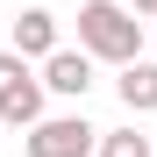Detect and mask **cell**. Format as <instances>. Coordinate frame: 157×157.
Listing matches in <instances>:
<instances>
[{"mask_svg": "<svg viewBox=\"0 0 157 157\" xmlns=\"http://www.w3.org/2000/svg\"><path fill=\"white\" fill-rule=\"evenodd\" d=\"M78 50L100 64H128V57H143V21L128 0H86L78 7Z\"/></svg>", "mask_w": 157, "mask_h": 157, "instance_id": "1", "label": "cell"}, {"mask_svg": "<svg viewBox=\"0 0 157 157\" xmlns=\"http://www.w3.org/2000/svg\"><path fill=\"white\" fill-rule=\"evenodd\" d=\"M43 114V71H29L21 50H0V128H29Z\"/></svg>", "mask_w": 157, "mask_h": 157, "instance_id": "2", "label": "cell"}, {"mask_svg": "<svg viewBox=\"0 0 157 157\" xmlns=\"http://www.w3.org/2000/svg\"><path fill=\"white\" fill-rule=\"evenodd\" d=\"M100 128L86 114H36L29 121V157H93Z\"/></svg>", "mask_w": 157, "mask_h": 157, "instance_id": "3", "label": "cell"}, {"mask_svg": "<svg viewBox=\"0 0 157 157\" xmlns=\"http://www.w3.org/2000/svg\"><path fill=\"white\" fill-rule=\"evenodd\" d=\"M43 93H64V100H86L93 93V57H86V50H50V57H43Z\"/></svg>", "mask_w": 157, "mask_h": 157, "instance_id": "4", "label": "cell"}, {"mask_svg": "<svg viewBox=\"0 0 157 157\" xmlns=\"http://www.w3.org/2000/svg\"><path fill=\"white\" fill-rule=\"evenodd\" d=\"M114 93H121L128 114H157V64H150V57H128L121 78H114Z\"/></svg>", "mask_w": 157, "mask_h": 157, "instance_id": "5", "label": "cell"}, {"mask_svg": "<svg viewBox=\"0 0 157 157\" xmlns=\"http://www.w3.org/2000/svg\"><path fill=\"white\" fill-rule=\"evenodd\" d=\"M14 50L21 57H50V50H57V14L50 7H21L14 14Z\"/></svg>", "mask_w": 157, "mask_h": 157, "instance_id": "6", "label": "cell"}, {"mask_svg": "<svg viewBox=\"0 0 157 157\" xmlns=\"http://www.w3.org/2000/svg\"><path fill=\"white\" fill-rule=\"evenodd\" d=\"M93 157H157V150H150V136H136V128H100Z\"/></svg>", "mask_w": 157, "mask_h": 157, "instance_id": "7", "label": "cell"}, {"mask_svg": "<svg viewBox=\"0 0 157 157\" xmlns=\"http://www.w3.org/2000/svg\"><path fill=\"white\" fill-rule=\"evenodd\" d=\"M128 7H136V14H157V0H128Z\"/></svg>", "mask_w": 157, "mask_h": 157, "instance_id": "8", "label": "cell"}]
</instances>
